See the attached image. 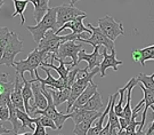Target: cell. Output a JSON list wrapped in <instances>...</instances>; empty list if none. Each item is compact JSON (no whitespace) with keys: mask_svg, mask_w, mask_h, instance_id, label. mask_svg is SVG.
Here are the masks:
<instances>
[{"mask_svg":"<svg viewBox=\"0 0 154 135\" xmlns=\"http://www.w3.org/2000/svg\"><path fill=\"white\" fill-rule=\"evenodd\" d=\"M31 85H32L33 97H34V100H33L34 105L38 108L39 110H45L48 105V101L41 90V84L35 79V80H31Z\"/></svg>","mask_w":154,"mask_h":135,"instance_id":"obj_15","label":"cell"},{"mask_svg":"<svg viewBox=\"0 0 154 135\" xmlns=\"http://www.w3.org/2000/svg\"><path fill=\"white\" fill-rule=\"evenodd\" d=\"M152 111L154 112V105H152ZM154 132V119H153V121H152V124H151V126H149V128L146 130V132H145V134L146 135H152V133Z\"/></svg>","mask_w":154,"mask_h":135,"instance_id":"obj_37","label":"cell"},{"mask_svg":"<svg viewBox=\"0 0 154 135\" xmlns=\"http://www.w3.org/2000/svg\"><path fill=\"white\" fill-rule=\"evenodd\" d=\"M137 79L138 83H140L146 89H149L152 93H154V73L151 74V76L144 74V73H139Z\"/></svg>","mask_w":154,"mask_h":135,"instance_id":"obj_30","label":"cell"},{"mask_svg":"<svg viewBox=\"0 0 154 135\" xmlns=\"http://www.w3.org/2000/svg\"><path fill=\"white\" fill-rule=\"evenodd\" d=\"M9 133H11V130H8V128L4 127V125L0 123V135L1 134H9Z\"/></svg>","mask_w":154,"mask_h":135,"instance_id":"obj_39","label":"cell"},{"mask_svg":"<svg viewBox=\"0 0 154 135\" xmlns=\"http://www.w3.org/2000/svg\"><path fill=\"white\" fill-rule=\"evenodd\" d=\"M48 1H49V0H48Z\"/></svg>","mask_w":154,"mask_h":135,"instance_id":"obj_47","label":"cell"},{"mask_svg":"<svg viewBox=\"0 0 154 135\" xmlns=\"http://www.w3.org/2000/svg\"><path fill=\"white\" fill-rule=\"evenodd\" d=\"M53 54L46 53L44 51H39L38 48H34L29 56L25 60H21L15 62V70H16V74H18L22 79H24V72L29 71L30 76L32 77V80H35V72L39 67H41L45 62H47L48 57H51Z\"/></svg>","mask_w":154,"mask_h":135,"instance_id":"obj_1","label":"cell"},{"mask_svg":"<svg viewBox=\"0 0 154 135\" xmlns=\"http://www.w3.org/2000/svg\"><path fill=\"white\" fill-rule=\"evenodd\" d=\"M50 93H51V96H53V101L55 103L56 107H58V105H61L63 104L64 102H67L69 101V97H70V90L69 88H65V89L63 90H57L55 88H51L49 87L48 88Z\"/></svg>","mask_w":154,"mask_h":135,"instance_id":"obj_25","label":"cell"},{"mask_svg":"<svg viewBox=\"0 0 154 135\" xmlns=\"http://www.w3.org/2000/svg\"><path fill=\"white\" fill-rule=\"evenodd\" d=\"M34 124H35V130L33 132V135H47V130L46 127H44L41 123H40V119L34 118Z\"/></svg>","mask_w":154,"mask_h":135,"instance_id":"obj_34","label":"cell"},{"mask_svg":"<svg viewBox=\"0 0 154 135\" xmlns=\"http://www.w3.org/2000/svg\"><path fill=\"white\" fill-rule=\"evenodd\" d=\"M24 81V87L22 89V95H23V100H24V105H25V111L26 113L30 115V101L31 100H34L33 97V90H32V85H31V80H26L24 78L22 79Z\"/></svg>","mask_w":154,"mask_h":135,"instance_id":"obj_24","label":"cell"},{"mask_svg":"<svg viewBox=\"0 0 154 135\" xmlns=\"http://www.w3.org/2000/svg\"><path fill=\"white\" fill-rule=\"evenodd\" d=\"M102 56H103V61L100 62V65H99V72H100V77H102V78L106 76V70H107L109 68H112L114 71H118L119 65H122V64H123L122 61L116 60V49L112 51L110 54H109V51L104 47V49L102 52Z\"/></svg>","mask_w":154,"mask_h":135,"instance_id":"obj_10","label":"cell"},{"mask_svg":"<svg viewBox=\"0 0 154 135\" xmlns=\"http://www.w3.org/2000/svg\"><path fill=\"white\" fill-rule=\"evenodd\" d=\"M110 132H111V126H110V124H109V121H107V124L105 125L103 130H102L98 135H110Z\"/></svg>","mask_w":154,"mask_h":135,"instance_id":"obj_36","label":"cell"},{"mask_svg":"<svg viewBox=\"0 0 154 135\" xmlns=\"http://www.w3.org/2000/svg\"><path fill=\"white\" fill-rule=\"evenodd\" d=\"M85 34V33H83ZM78 36V34H65V36H58L56 34L54 31L49 30L47 33L45 34V37L41 39V41L39 42L38 48L39 51H44L46 53H49V54H58V49L61 47L62 44H64L66 41H74L78 40L79 38H82V39H87L88 36Z\"/></svg>","mask_w":154,"mask_h":135,"instance_id":"obj_2","label":"cell"},{"mask_svg":"<svg viewBox=\"0 0 154 135\" xmlns=\"http://www.w3.org/2000/svg\"><path fill=\"white\" fill-rule=\"evenodd\" d=\"M152 135H154V132H153V133H152Z\"/></svg>","mask_w":154,"mask_h":135,"instance_id":"obj_45","label":"cell"},{"mask_svg":"<svg viewBox=\"0 0 154 135\" xmlns=\"http://www.w3.org/2000/svg\"><path fill=\"white\" fill-rule=\"evenodd\" d=\"M17 117L18 120L21 121L22 127H21V132H25V127H29L31 130H35V124H34V118H31L29 116V113H26L25 111H22L20 109H17Z\"/></svg>","mask_w":154,"mask_h":135,"instance_id":"obj_26","label":"cell"},{"mask_svg":"<svg viewBox=\"0 0 154 135\" xmlns=\"http://www.w3.org/2000/svg\"><path fill=\"white\" fill-rule=\"evenodd\" d=\"M2 5H4V1H0V8L2 7Z\"/></svg>","mask_w":154,"mask_h":135,"instance_id":"obj_42","label":"cell"},{"mask_svg":"<svg viewBox=\"0 0 154 135\" xmlns=\"http://www.w3.org/2000/svg\"><path fill=\"white\" fill-rule=\"evenodd\" d=\"M138 84V79L137 77L135 78H131V84L129 86V88L127 90V103L125 108H123V112L121 115V118H125L127 120V123L128 124H130V121H131V117H132V110H131V92L134 89V87Z\"/></svg>","mask_w":154,"mask_h":135,"instance_id":"obj_20","label":"cell"},{"mask_svg":"<svg viewBox=\"0 0 154 135\" xmlns=\"http://www.w3.org/2000/svg\"><path fill=\"white\" fill-rule=\"evenodd\" d=\"M54 60L60 63V65H58V67L54 65L53 63H47V62H45L41 67L49 68V69H54L56 72L58 73V76H60L61 78H63L64 80H66V79H67V76H69V73H70V71L72 70V63L64 62L63 60L58 58V57H56L55 54H54Z\"/></svg>","mask_w":154,"mask_h":135,"instance_id":"obj_16","label":"cell"},{"mask_svg":"<svg viewBox=\"0 0 154 135\" xmlns=\"http://www.w3.org/2000/svg\"><path fill=\"white\" fill-rule=\"evenodd\" d=\"M23 51V41L20 40L16 32H11V40L6 46L2 57L0 58V65L15 68V57Z\"/></svg>","mask_w":154,"mask_h":135,"instance_id":"obj_5","label":"cell"},{"mask_svg":"<svg viewBox=\"0 0 154 135\" xmlns=\"http://www.w3.org/2000/svg\"><path fill=\"white\" fill-rule=\"evenodd\" d=\"M152 60H154V54H153V57H152Z\"/></svg>","mask_w":154,"mask_h":135,"instance_id":"obj_44","label":"cell"},{"mask_svg":"<svg viewBox=\"0 0 154 135\" xmlns=\"http://www.w3.org/2000/svg\"><path fill=\"white\" fill-rule=\"evenodd\" d=\"M99 48H100V46H96V47H94V52L93 53H90L88 54L87 52L82 49V51L79 53V56H78V63L82 62V61H86V62L88 63V68L89 71H93L94 69H96V68H98L100 65V62H99V56L102 55V54H99Z\"/></svg>","mask_w":154,"mask_h":135,"instance_id":"obj_13","label":"cell"},{"mask_svg":"<svg viewBox=\"0 0 154 135\" xmlns=\"http://www.w3.org/2000/svg\"><path fill=\"white\" fill-rule=\"evenodd\" d=\"M103 108H106V107H105L103 101H102V95L97 92V93H95V95H94L86 104H83L82 107H80V109H82V110H88V111H99V110L103 109Z\"/></svg>","mask_w":154,"mask_h":135,"instance_id":"obj_22","label":"cell"},{"mask_svg":"<svg viewBox=\"0 0 154 135\" xmlns=\"http://www.w3.org/2000/svg\"><path fill=\"white\" fill-rule=\"evenodd\" d=\"M29 2H32L33 7H34L33 18L35 20V22L39 23L47 14V11H49L48 0H29Z\"/></svg>","mask_w":154,"mask_h":135,"instance_id":"obj_18","label":"cell"},{"mask_svg":"<svg viewBox=\"0 0 154 135\" xmlns=\"http://www.w3.org/2000/svg\"><path fill=\"white\" fill-rule=\"evenodd\" d=\"M2 57V52H1V48H0V58Z\"/></svg>","mask_w":154,"mask_h":135,"instance_id":"obj_43","label":"cell"},{"mask_svg":"<svg viewBox=\"0 0 154 135\" xmlns=\"http://www.w3.org/2000/svg\"><path fill=\"white\" fill-rule=\"evenodd\" d=\"M139 87L142 88V90H143L144 93L143 100H144V103H145V107L143 108L144 111H143V117H142V121H140V126L138 127L137 130H143V128L145 127V123H146V113H147V110H149V107L154 105V93H152L149 89H146L142 84L139 85Z\"/></svg>","mask_w":154,"mask_h":135,"instance_id":"obj_19","label":"cell"},{"mask_svg":"<svg viewBox=\"0 0 154 135\" xmlns=\"http://www.w3.org/2000/svg\"><path fill=\"white\" fill-rule=\"evenodd\" d=\"M29 31L31 32L33 37V40L39 45V42L45 37V34L47 33L49 30L57 32L58 27H57V8H49V11H47V14L44 16V18L37 23V25H29L26 27Z\"/></svg>","mask_w":154,"mask_h":135,"instance_id":"obj_3","label":"cell"},{"mask_svg":"<svg viewBox=\"0 0 154 135\" xmlns=\"http://www.w3.org/2000/svg\"><path fill=\"white\" fill-rule=\"evenodd\" d=\"M97 23H98L100 30L112 41H114L119 36L125 34L123 24L122 23H116L114 21V18L112 16H110V15H106L103 18H99L98 21H97Z\"/></svg>","mask_w":154,"mask_h":135,"instance_id":"obj_7","label":"cell"},{"mask_svg":"<svg viewBox=\"0 0 154 135\" xmlns=\"http://www.w3.org/2000/svg\"><path fill=\"white\" fill-rule=\"evenodd\" d=\"M70 1H71V4H70V5L74 6V5H75V4L78 2V1H80V0H70Z\"/></svg>","mask_w":154,"mask_h":135,"instance_id":"obj_41","label":"cell"},{"mask_svg":"<svg viewBox=\"0 0 154 135\" xmlns=\"http://www.w3.org/2000/svg\"><path fill=\"white\" fill-rule=\"evenodd\" d=\"M98 112H100V111H88V110H82V109L78 108V109H73L70 113H71V119L73 120V123L78 125L82 121L91 119Z\"/></svg>","mask_w":154,"mask_h":135,"instance_id":"obj_21","label":"cell"},{"mask_svg":"<svg viewBox=\"0 0 154 135\" xmlns=\"http://www.w3.org/2000/svg\"><path fill=\"white\" fill-rule=\"evenodd\" d=\"M44 69V71L47 73V78L46 79H42L40 76H39L38 71L35 72V79L38 80L39 83L41 84L42 87H46V86H48V87H51V88H55L57 90H63L67 88V84H66V80H64L63 78L61 77H58V78H54L53 76H51V73H50V70L48 68H45V67H40ZM70 89V88H69Z\"/></svg>","mask_w":154,"mask_h":135,"instance_id":"obj_11","label":"cell"},{"mask_svg":"<svg viewBox=\"0 0 154 135\" xmlns=\"http://www.w3.org/2000/svg\"><path fill=\"white\" fill-rule=\"evenodd\" d=\"M87 27H88V28L91 30V32H93V33H91V37H90V38H87V39L79 38L78 41H80V42H86V44H89V45L94 46V47H96V46H104L109 52H112L116 49V48H114V41H112V40L109 39V38L106 37V34L100 30L99 27L98 28H97V27H94L91 23H88Z\"/></svg>","mask_w":154,"mask_h":135,"instance_id":"obj_6","label":"cell"},{"mask_svg":"<svg viewBox=\"0 0 154 135\" xmlns=\"http://www.w3.org/2000/svg\"><path fill=\"white\" fill-rule=\"evenodd\" d=\"M56 8H57V27H58V29H61L67 22H71L73 20H75L78 16L87 15L85 11H80L79 8L72 5L57 6Z\"/></svg>","mask_w":154,"mask_h":135,"instance_id":"obj_8","label":"cell"},{"mask_svg":"<svg viewBox=\"0 0 154 135\" xmlns=\"http://www.w3.org/2000/svg\"><path fill=\"white\" fill-rule=\"evenodd\" d=\"M14 2V7H15V11L13 13L11 17H15L16 15L21 16V24L24 25L25 23V17H24V11L26 9V6L29 4V0H13Z\"/></svg>","mask_w":154,"mask_h":135,"instance_id":"obj_29","label":"cell"},{"mask_svg":"<svg viewBox=\"0 0 154 135\" xmlns=\"http://www.w3.org/2000/svg\"><path fill=\"white\" fill-rule=\"evenodd\" d=\"M9 120V108L0 107V121L5 123Z\"/></svg>","mask_w":154,"mask_h":135,"instance_id":"obj_35","label":"cell"},{"mask_svg":"<svg viewBox=\"0 0 154 135\" xmlns=\"http://www.w3.org/2000/svg\"><path fill=\"white\" fill-rule=\"evenodd\" d=\"M15 88H14V92L11 94V103L20 110L22 111H25V105H24V100H23V95H22V89L24 87V81L22 80V78L16 74L15 77ZM26 112V111H25Z\"/></svg>","mask_w":154,"mask_h":135,"instance_id":"obj_14","label":"cell"},{"mask_svg":"<svg viewBox=\"0 0 154 135\" xmlns=\"http://www.w3.org/2000/svg\"><path fill=\"white\" fill-rule=\"evenodd\" d=\"M8 108H9V120L8 121H11L13 125L14 134H18V132L21 130V127H22V124H20V120L17 117V108L11 102L8 104Z\"/></svg>","mask_w":154,"mask_h":135,"instance_id":"obj_27","label":"cell"},{"mask_svg":"<svg viewBox=\"0 0 154 135\" xmlns=\"http://www.w3.org/2000/svg\"><path fill=\"white\" fill-rule=\"evenodd\" d=\"M87 17V15H82V16H78L75 20H73L71 22H67L66 24H64L61 29H58V31L56 32V34H60L65 29H71L72 33L73 34H78V36H82L83 33H87L91 36V30L89 28H86L83 25V20Z\"/></svg>","mask_w":154,"mask_h":135,"instance_id":"obj_12","label":"cell"},{"mask_svg":"<svg viewBox=\"0 0 154 135\" xmlns=\"http://www.w3.org/2000/svg\"><path fill=\"white\" fill-rule=\"evenodd\" d=\"M97 89H98V86L95 84L94 81H91V83L87 86V88L82 92V94L78 97L77 101L74 102V104H73V107H72L71 111L73 110V109H77V108H80V107H82L83 104H86V103L95 95V93H97Z\"/></svg>","mask_w":154,"mask_h":135,"instance_id":"obj_17","label":"cell"},{"mask_svg":"<svg viewBox=\"0 0 154 135\" xmlns=\"http://www.w3.org/2000/svg\"><path fill=\"white\" fill-rule=\"evenodd\" d=\"M98 72H99V67L94 69L93 71H90V72H87L86 74H83L82 77L77 78L75 83L72 85L71 90H70V97H69V101H67L66 113H70L72 107L74 104V102L77 101L78 97L82 94V92L87 88V86L93 81V78Z\"/></svg>","mask_w":154,"mask_h":135,"instance_id":"obj_4","label":"cell"},{"mask_svg":"<svg viewBox=\"0 0 154 135\" xmlns=\"http://www.w3.org/2000/svg\"><path fill=\"white\" fill-rule=\"evenodd\" d=\"M131 56H132V60L134 61H136V62H139L140 61V53H139V51H134L131 53Z\"/></svg>","mask_w":154,"mask_h":135,"instance_id":"obj_38","label":"cell"},{"mask_svg":"<svg viewBox=\"0 0 154 135\" xmlns=\"http://www.w3.org/2000/svg\"><path fill=\"white\" fill-rule=\"evenodd\" d=\"M139 53H140V61L139 63L145 67V62L149 61V60H152L154 54V45L153 46H149V47H145L143 49H138Z\"/></svg>","mask_w":154,"mask_h":135,"instance_id":"obj_32","label":"cell"},{"mask_svg":"<svg viewBox=\"0 0 154 135\" xmlns=\"http://www.w3.org/2000/svg\"><path fill=\"white\" fill-rule=\"evenodd\" d=\"M102 113L103 112H98L96 116H94L91 119H89V120H86V121H82V123H80V124L75 125V127L73 128V134H75V135H88L89 130H90V128H91V126H93V123L94 121H96V119L99 118V117L102 116Z\"/></svg>","mask_w":154,"mask_h":135,"instance_id":"obj_23","label":"cell"},{"mask_svg":"<svg viewBox=\"0 0 154 135\" xmlns=\"http://www.w3.org/2000/svg\"><path fill=\"white\" fill-rule=\"evenodd\" d=\"M0 1H4V0H0Z\"/></svg>","mask_w":154,"mask_h":135,"instance_id":"obj_46","label":"cell"},{"mask_svg":"<svg viewBox=\"0 0 154 135\" xmlns=\"http://www.w3.org/2000/svg\"><path fill=\"white\" fill-rule=\"evenodd\" d=\"M82 45L80 42V45H77L74 41H66L64 44H62L60 49H58V54L56 57L64 60L66 57H70L72 60V69L77 67L78 64V56L79 53L82 51Z\"/></svg>","mask_w":154,"mask_h":135,"instance_id":"obj_9","label":"cell"},{"mask_svg":"<svg viewBox=\"0 0 154 135\" xmlns=\"http://www.w3.org/2000/svg\"><path fill=\"white\" fill-rule=\"evenodd\" d=\"M130 84H131V79L128 81L126 84V86H123L122 88H120V89L118 90L116 93L119 94V103L118 104H116V107H114V111H116V116L118 117H121L122 112H123V102H125V96H126V93L127 90H128V88H129V86H130Z\"/></svg>","mask_w":154,"mask_h":135,"instance_id":"obj_28","label":"cell"},{"mask_svg":"<svg viewBox=\"0 0 154 135\" xmlns=\"http://www.w3.org/2000/svg\"><path fill=\"white\" fill-rule=\"evenodd\" d=\"M39 119H40V123H41V125H42L44 127H49V128H51L53 130H57L55 121H54L51 118L46 117V116H40Z\"/></svg>","mask_w":154,"mask_h":135,"instance_id":"obj_33","label":"cell"},{"mask_svg":"<svg viewBox=\"0 0 154 135\" xmlns=\"http://www.w3.org/2000/svg\"><path fill=\"white\" fill-rule=\"evenodd\" d=\"M15 135H33V133H31V132H24L22 134H15Z\"/></svg>","mask_w":154,"mask_h":135,"instance_id":"obj_40","label":"cell"},{"mask_svg":"<svg viewBox=\"0 0 154 135\" xmlns=\"http://www.w3.org/2000/svg\"><path fill=\"white\" fill-rule=\"evenodd\" d=\"M11 32L9 31L8 28H0V48H1V52L4 54V51H5L6 46L8 45L9 40H11Z\"/></svg>","mask_w":154,"mask_h":135,"instance_id":"obj_31","label":"cell"}]
</instances>
